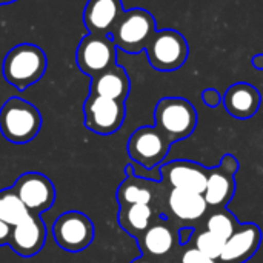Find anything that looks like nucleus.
Wrapping results in <instances>:
<instances>
[{"label":"nucleus","instance_id":"nucleus-2","mask_svg":"<svg viewBox=\"0 0 263 263\" xmlns=\"http://www.w3.org/2000/svg\"><path fill=\"white\" fill-rule=\"evenodd\" d=\"M42 128V114L29 102L20 97L8 99L0 108V131L15 145L31 142Z\"/></svg>","mask_w":263,"mask_h":263},{"label":"nucleus","instance_id":"nucleus-16","mask_svg":"<svg viewBox=\"0 0 263 263\" xmlns=\"http://www.w3.org/2000/svg\"><path fill=\"white\" fill-rule=\"evenodd\" d=\"M46 242V227L40 214H29L12 227L9 247L22 257H32L42 251Z\"/></svg>","mask_w":263,"mask_h":263},{"label":"nucleus","instance_id":"nucleus-30","mask_svg":"<svg viewBox=\"0 0 263 263\" xmlns=\"http://www.w3.org/2000/svg\"><path fill=\"white\" fill-rule=\"evenodd\" d=\"M131 263H162L157 259H151V257H146V256H140L137 259H134Z\"/></svg>","mask_w":263,"mask_h":263},{"label":"nucleus","instance_id":"nucleus-22","mask_svg":"<svg viewBox=\"0 0 263 263\" xmlns=\"http://www.w3.org/2000/svg\"><path fill=\"white\" fill-rule=\"evenodd\" d=\"M29 214L31 213L26 210V206L22 203L12 188L0 191V220L14 227Z\"/></svg>","mask_w":263,"mask_h":263},{"label":"nucleus","instance_id":"nucleus-14","mask_svg":"<svg viewBox=\"0 0 263 263\" xmlns=\"http://www.w3.org/2000/svg\"><path fill=\"white\" fill-rule=\"evenodd\" d=\"M208 208L210 206L203 194L190 190L173 188L168 191L163 216L174 223L188 227L186 223H196L202 220L206 216Z\"/></svg>","mask_w":263,"mask_h":263},{"label":"nucleus","instance_id":"nucleus-27","mask_svg":"<svg viewBox=\"0 0 263 263\" xmlns=\"http://www.w3.org/2000/svg\"><path fill=\"white\" fill-rule=\"evenodd\" d=\"M196 234V228L194 227H180L179 228V245L180 247H186L190 245V242H193Z\"/></svg>","mask_w":263,"mask_h":263},{"label":"nucleus","instance_id":"nucleus-28","mask_svg":"<svg viewBox=\"0 0 263 263\" xmlns=\"http://www.w3.org/2000/svg\"><path fill=\"white\" fill-rule=\"evenodd\" d=\"M11 230L12 227L5 223L3 220H0V247H5L9 243V237H11Z\"/></svg>","mask_w":263,"mask_h":263},{"label":"nucleus","instance_id":"nucleus-26","mask_svg":"<svg viewBox=\"0 0 263 263\" xmlns=\"http://www.w3.org/2000/svg\"><path fill=\"white\" fill-rule=\"evenodd\" d=\"M202 99H203L205 105L210 106V108H217V106L223 102L222 94H220L217 89H214V88H206V89L202 92Z\"/></svg>","mask_w":263,"mask_h":263},{"label":"nucleus","instance_id":"nucleus-15","mask_svg":"<svg viewBox=\"0 0 263 263\" xmlns=\"http://www.w3.org/2000/svg\"><path fill=\"white\" fill-rule=\"evenodd\" d=\"M210 170L191 160H174L160 166L162 182L170 188L190 190L203 194Z\"/></svg>","mask_w":263,"mask_h":263},{"label":"nucleus","instance_id":"nucleus-12","mask_svg":"<svg viewBox=\"0 0 263 263\" xmlns=\"http://www.w3.org/2000/svg\"><path fill=\"white\" fill-rule=\"evenodd\" d=\"M11 188L31 214H42L55 202L54 183L42 173H25Z\"/></svg>","mask_w":263,"mask_h":263},{"label":"nucleus","instance_id":"nucleus-5","mask_svg":"<svg viewBox=\"0 0 263 263\" xmlns=\"http://www.w3.org/2000/svg\"><path fill=\"white\" fill-rule=\"evenodd\" d=\"M125 180L119 185L117 190V202L119 206L122 205H134V203H143L151 205L154 210L160 213L162 217H165V202L170 188L163 182L139 177L134 173L133 165H126L125 168Z\"/></svg>","mask_w":263,"mask_h":263},{"label":"nucleus","instance_id":"nucleus-21","mask_svg":"<svg viewBox=\"0 0 263 263\" xmlns=\"http://www.w3.org/2000/svg\"><path fill=\"white\" fill-rule=\"evenodd\" d=\"M159 217H162L160 213L157 210H154L151 205L134 203V205H122L119 210L117 220L123 231H126L134 239H137Z\"/></svg>","mask_w":263,"mask_h":263},{"label":"nucleus","instance_id":"nucleus-18","mask_svg":"<svg viewBox=\"0 0 263 263\" xmlns=\"http://www.w3.org/2000/svg\"><path fill=\"white\" fill-rule=\"evenodd\" d=\"M123 12L122 0H88L83 11V23L89 34L111 35Z\"/></svg>","mask_w":263,"mask_h":263},{"label":"nucleus","instance_id":"nucleus-6","mask_svg":"<svg viewBox=\"0 0 263 263\" xmlns=\"http://www.w3.org/2000/svg\"><path fill=\"white\" fill-rule=\"evenodd\" d=\"M145 52L154 69L174 71L186 62L190 46L182 32L176 29H162L156 31Z\"/></svg>","mask_w":263,"mask_h":263},{"label":"nucleus","instance_id":"nucleus-3","mask_svg":"<svg viewBox=\"0 0 263 263\" xmlns=\"http://www.w3.org/2000/svg\"><path fill=\"white\" fill-rule=\"evenodd\" d=\"M156 128L162 131L171 143L190 137L197 126V111L183 97H163L154 111Z\"/></svg>","mask_w":263,"mask_h":263},{"label":"nucleus","instance_id":"nucleus-9","mask_svg":"<svg viewBox=\"0 0 263 263\" xmlns=\"http://www.w3.org/2000/svg\"><path fill=\"white\" fill-rule=\"evenodd\" d=\"M76 60L80 71L92 79L117 65V46L109 35L88 34L77 46Z\"/></svg>","mask_w":263,"mask_h":263},{"label":"nucleus","instance_id":"nucleus-1","mask_svg":"<svg viewBox=\"0 0 263 263\" xmlns=\"http://www.w3.org/2000/svg\"><path fill=\"white\" fill-rule=\"evenodd\" d=\"M46 55L43 49L32 43H20L3 60V76L18 91H23L39 82L46 71Z\"/></svg>","mask_w":263,"mask_h":263},{"label":"nucleus","instance_id":"nucleus-7","mask_svg":"<svg viewBox=\"0 0 263 263\" xmlns=\"http://www.w3.org/2000/svg\"><path fill=\"white\" fill-rule=\"evenodd\" d=\"M171 145L168 137L156 126H142L131 134L126 149L133 162L146 170H154L162 166L160 163L166 159Z\"/></svg>","mask_w":263,"mask_h":263},{"label":"nucleus","instance_id":"nucleus-11","mask_svg":"<svg viewBox=\"0 0 263 263\" xmlns=\"http://www.w3.org/2000/svg\"><path fill=\"white\" fill-rule=\"evenodd\" d=\"M239 160L233 154H225L219 166L211 168L203 197L210 208H227L236 193V174L239 171Z\"/></svg>","mask_w":263,"mask_h":263},{"label":"nucleus","instance_id":"nucleus-23","mask_svg":"<svg viewBox=\"0 0 263 263\" xmlns=\"http://www.w3.org/2000/svg\"><path fill=\"white\" fill-rule=\"evenodd\" d=\"M239 225L240 223L236 219V216L230 210H227V208L216 210L213 214L208 216L206 223H205L208 231H211L214 236L220 237L225 242L233 236V233L237 230Z\"/></svg>","mask_w":263,"mask_h":263},{"label":"nucleus","instance_id":"nucleus-31","mask_svg":"<svg viewBox=\"0 0 263 263\" xmlns=\"http://www.w3.org/2000/svg\"><path fill=\"white\" fill-rule=\"evenodd\" d=\"M15 0H0V5H8V3H12Z\"/></svg>","mask_w":263,"mask_h":263},{"label":"nucleus","instance_id":"nucleus-13","mask_svg":"<svg viewBox=\"0 0 263 263\" xmlns=\"http://www.w3.org/2000/svg\"><path fill=\"white\" fill-rule=\"evenodd\" d=\"M179 228L180 227H176L170 219L159 217L142 236L136 239L142 256L159 260L174 254L180 248Z\"/></svg>","mask_w":263,"mask_h":263},{"label":"nucleus","instance_id":"nucleus-17","mask_svg":"<svg viewBox=\"0 0 263 263\" xmlns=\"http://www.w3.org/2000/svg\"><path fill=\"white\" fill-rule=\"evenodd\" d=\"M262 231L256 223H240L225 242L220 263H247L260 248Z\"/></svg>","mask_w":263,"mask_h":263},{"label":"nucleus","instance_id":"nucleus-25","mask_svg":"<svg viewBox=\"0 0 263 263\" xmlns=\"http://www.w3.org/2000/svg\"><path fill=\"white\" fill-rule=\"evenodd\" d=\"M180 263H220L217 259H211L202 251H199L194 245L182 247L180 250Z\"/></svg>","mask_w":263,"mask_h":263},{"label":"nucleus","instance_id":"nucleus-20","mask_svg":"<svg viewBox=\"0 0 263 263\" xmlns=\"http://www.w3.org/2000/svg\"><path fill=\"white\" fill-rule=\"evenodd\" d=\"M131 91V80L126 69L116 65L91 79L89 94L125 102Z\"/></svg>","mask_w":263,"mask_h":263},{"label":"nucleus","instance_id":"nucleus-4","mask_svg":"<svg viewBox=\"0 0 263 263\" xmlns=\"http://www.w3.org/2000/svg\"><path fill=\"white\" fill-rule=\"evenodd\" d=\"M156 18L149 11L133 8L122 14L109 37L119 49L128 54H139L146 49L156 34Z\"/></svg>","mask_w":263,"mask_h":263},{"label":"nucleus","instance_id":"nucleus-10","mask_svg":"<svg viewBox=\"0 0 263 263\" xmlns=\"http://www.w3.org/2000/svg\"><path fill=\"white\" fill-rule=\"evenodd\" d=\"M85 126L100 136H109L119 131L125 122V102L89 94L83 103Z\"/></svg>","mask_w":263,"mask_h":263},{"label":"nucleus","instance_id":"nucleus-24","mask_svg":"<svg viewBox=\"0 0 263 263\" xmlns=\"http://www.w3.org/2000/svg\"><path fill=\"white\" fill-rule=\"evenodd\" d=\"M193 245L199 251L206 254L208 257L219 260V257L222 256L223 247H225V240H222L220 237L214 236L208 230H205V231H197L196 230V234H194V239H193Z\"/></svg>","mask_w":263,"mask_h":263},{"label":"nucleus","instance_id":"nucleus-8","mask_svg":"<svg viewBox=\"0 0 263 263\" xmlns=\"http://www.w3.org/2000/svg\"><path fill=\"white\" fill-rule=\"evenodd\" d=\"M94 223L80 211H66L60 214L52 225L55 243L68 253L85 251L94 240Z\"/></svg>","mask_w":263,"mask_h":263},{"label":"nucleus","instance_id":"nucleus-29","mask_svg":"<svg viewBox=\"0 0 263 263\" xmlns=\"http://www.w3.org/2000/svg\"><path fill=\"white\" fill-rule=\"evenodd\" d=\"M251 63H253V66H254L256 69L263 71V52H260V54H256V55L251 59Z\"/></svg>","mask_w":263,"mask_h":263},{"label":"nucleus","instance_id":"nucleus-19","mask_svg":"<svg viewBox=\"0 0 263 263\" xmlns=\"http://www.w3.org/2000/svg\"><path fill=\"white\" fill-rule=\"evenodd\" d=\"M262 103L260 91L245 82H239L231 85L223 96L225 109L234 117L240 120L251 119L257 114Z\"/></svg>","mask_w":263,"mask_h":263}]
</instances>
